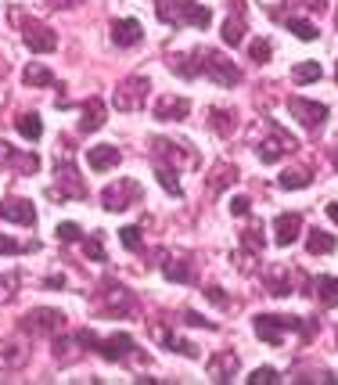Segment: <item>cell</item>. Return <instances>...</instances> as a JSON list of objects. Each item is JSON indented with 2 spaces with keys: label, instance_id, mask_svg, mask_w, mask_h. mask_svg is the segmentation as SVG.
<instances>
[{
  "label": "cell",
  "instance_id": "43",
  "mask_svg": "<svg viewBox=\"0 0 338 385\" xmlns=\"http://www.w3.org/2000/svg\"><path fill=\"white\" fill-rule=\"evenodd\" d=\"M231 212L234 216H249V198H234L231 202Z\"/></svg>",
  "mask_w": 338,
  "mask_h": 385
},
{
  "label": "cell",
  "instance_id": "30",
  "mask_svg": "<svg viewBox=\"0 0 338 385\" xmlns=\"http://www.w3.org/2000/svg\"><path fill=\"white\" fill-rule=\"evenodd\" d=\"M36 249H40L36 242L22 245V242H15V238H8V234H0V256H22V252H36Z\"/></svg>",
  "mask_w": 338,
  "mask_h": 385
},
{
  "label": "cell",
  "instance_id": "9",
  "mask_svg": "<svg viewBox=\"0 0 338 385\" xmlns=\"http://www.w3.org/2000/svg\"><path fill=\"white\" fill-rule=\"evenodd\" d=\"M62 313L58 310H50V306H36V310H29L26 317H22V332L26 335H50V332H58L62 327Z\"/></svg>",
  "mask_w": 338,
  "mask_h": 385
},
{
  "label": "cell",
  "instance_id": "29",
  "mask_svg": "<svg viewBox=\"0 0 338 385\" xmlns=\"http://www.w3.org/2000/svg\"><path fill=\"white\" fill-rule=\"evenodd\" d=\"M270 54H273V47H270V40H263V36H256V40L249 43V58H252L256 65H266V62H270Z\"/></svg>",
  "mask_w": 338,
  "mask_h": 385
},
{
  "label": "cell",
  "instance_id": "14",
  "mask_svg": "<svg viewBox=\"0 0 338 385\" xmlns=\"http://www.w3.org/2000/svg\"><path fill=\"white\" fill-rule=\"evenodd\" d=\"M141 40H144L141 18H116L111 22V43L116 47H137Z\"/></svg>",
  "mask_w": 338,
  "mask_h": 385
},
{
  "label": "cell",
  "instance_id": "47",
  "mask_svg": "<svg viewBox=\"0 0 338 385\" xmlns=\"http://www.w3.org/2000/svg\"><path fill=\"white\" fill-rule=\"evenodd\" d=\"M327 216H331L334 224H338V202H327Z\"/></svg>",
  "mask_w": 338,
  "mask_h": 385
},
{
  "label": "cell",
  "instance_id": "6",
  "mask_svg": "<svg viewBox=\"0 0 338 385\" xmlns=\"http://www.w3.org/2000/svg\"><path fill=\"white\" fill-rule=\"evenodd\" d=\"M148 76H130L119 83V90L111 94V108H119V112H141V104L148 97Z\"/></svg>",
  "mask_w": 338,
  "mask_h": 385
},
{
  "label": "cell",
  "instance_id": "38",
  "mask_svg": "<svg viewBox=\"0 0 338 385\" xmlns=\"http://www.w3.org/2000/svg\"><path fill=\"white\" fill-rule=\"evenodd\" d=\"M241 242H245V249H252V252H259V249H263V227H259V219H256V227H249V231H245V238H241Z\"/></svg>",
  "mask_w": 338,
  "mask_h": 385
},
{
  "label": "cell",
  "instance_id": "22",
  "mask_svg": "<svg viewBox=\"0 0 338 385\" xmlns=\"http://www.w3.org/2000/svg\"><path fill=\"white\" fill-rule=\"evenodd\" d=\"M338 249V242H334V234H327V231H310V238H306V252L310 256H331Z\"/></svg>",
  "mask_w": 338,
  "mask_h": 385
},
{
  "label": "cell",
  "instance_id": "44",
  "mask_svg": "<svg viewBox=\"0 0 338 385\" xmlns=\"http://www.w3.org/2000/svg\"><path fill=\"white\" fill-rule=\"evenodd\" d=\"M205 295H209V303H216V306H227V299L219 295V288L212 285V288H205Z\"/></svg>",
  "mask_w": 338,
  "mask_h": 385
},
{
  "label": "cell",
  "instance_id": "24",
  "mask_svg": "<svg viewBox=\"0 0 338 385\" xmlns=\"http://www.w3.org/2000/svg\"><path fill=\"white\" fill-rule=\"evenodd\" d=\"M155 177H158V184L173 195V198H180L184 195V188H180V180H177V166H165V162H155Z\"/></svg>",
  "mask_w": 338,
  "mask_h": 385
},
{
  "label": "cell",
  "instance_id": "46",
  "mask_svg": "<svg viewBox=\"0 0 338 385\" xmlns=\"http://www.w3.org/2000/svg\"><path fill=\"white\" fill-rule=\"evenodd\" d=\"M72 4H80V0H50V8H72Z\"/></svg>",
  "mask_w": 338,
  "mask_h": 385
},
{
  "label": "cell",
  "instance_id": "48",
  "mask_svg": "<svg viewBox=\"0 0 338 385\" xmlns=\"http://www.w3.org/2000/svg\"><path fill=\"white\" fill-rule=\"evenodd\" d=\"M334 166H338V144H334Z\"/></svg>",
  "mask_w": 338,
  "mask_h": 385
},
{
  "label": "cell",
  "instance_id": "19",
  "mask_svg": "<svg viewBox=\"0 0 338 385\" xmlns=\"http://www.w3.org/2000/svg\"><path fill=\"white\" fill-rule=\"evenodd\" d=\"M245 29H249V26H245V8L234 4V11H231L227 22H223V33H219V36H223V43H227V47H238V43L245 40Z\"/></svg>",
  "mask_w": 338,
  "mask_h": 385
},
{
  "label": "cell",
  "instance_id": "2",
  "mask_svg": "<svg viewBox=\"0 0 338 385\" xmlns=\"http://www.w3.org/2000/svg\"><path fill=\"white\" fill-rule=\"evenodd\" d=\"M158 18L169 29H184V26L205 29L212 22V11L205 4H195V0H158Z\"/></svg>",
  "mask_w": 338,
  "mask_h": 385
},
{
  "label": "cell",
  "instance_id": "5",
  "mask_svg": "<svg viewBox=\"0 0 338 385\" xmlns=\"http://www.w3.org/2000/svg\"><path fill=\"white\" fill-rule=\"evenodd\" d=\"M101 202H104L108 212H123V209H130V205H141V202H144V191H141V184H137L133 177H119V180H111V184L101 191Z\"/></svg>",
  "mask_w": 338,
  "mask_h": 385
},
{
  "label": "cell",
  "instance_id": "31",
  "mask_svg": "<svg viewBox=\"0 0 338 385\" xmlns=\"http://www.w3.org/2000/svg\"><path fill=\"white\" fill-rule=\"evenodd\" d=\"M285 26H288V29H292V33H295L299 40H306V43L320 36V33H317V26H313V22H306V18H288Z\"/></svg>",
  "mask_w": 338,
  "mask_h": 385
},
{
  "label": "cell",
  "instance_id": "28",
  "mask_svg": "<svg viewBox=\"0 0 338 385\" xmlns=\"http://www.w3.org/2000/svg\"><path fill=\"white\" fill-rule=\"evenodd\" d=\"M277 184L285 188V191H299V188H310V184H313V177H310L306 170H292V173H280V177H277Z\"/></svg>",
  "mask_w": 338,
  "mask_h": 385
},
{
  "label": "cell",
  "instance_id": "41",
  "mask_svg": "<svg viewBox=\"0 0 338 385\" xmlns=\"http://www.w3.org/2000/svg\"><path fill=\"white\" fill-rule=\"evenodd\" d=\"M184 324H191V327H216L212 320H205V317L195 313V310H184Z\"/></svg>",
  "mask_w": 338,
  "mask_h": 385
},
{
  "label": "cell",
  "instance_id": "37",
  "mask_svg": "<svg viewBox=\"0 0 338 385\" xmlns=\"http://www.w3.org/2000/svg\"><path fill=\"white\" fill-rule=\"evenodd\" d=\"M270 295H277V299L292 295V281H288V273H285V278H280V273H277V278H270Z\"/></svg>",
  "mask_w": 338,
  "mask_h": 385
},
{
  "label": "cell",
  "instance_id": "18",
  "mask_svg": "<svg viewBox=\"0 0 338 385\" xmlns=\"http://www.w3.org/2000/svg\"><path fill=\"white\" fill-rule=\"evenodd\" d=\"M104 119H108L104 101H101V97H90L87 108H83V119H80V134H97V130L104 126Z\"/></svg>",
  "mask_w": 338,
  "mask_h": 385
},
{
  "label": "cell",
  "instance_id": "4",
  "mask_svg": "<svg viewBox=\"0 0 338 385\" xmlns=\"http://www.w3.org/2000/svg\"><path fill=\"white\" fill-rule=\"evenodd\" d=\"M76 342L80 346H94L104 360H111V364H123L133 349H137V342H133V335H126V332H116L111 339H97L94 332H80L76 335Z\"/></svg>",
  "mask_w": 338,
  "mask_h": 385
},
{
  "label": "cell",
  "instance_id": "13",
  "mask_svg": "<svg viewBox=\"0 0 338 385\" xmlns=\"http://www.w3.org/2000/svg\"><path fill=\"white\" fill-rule=\"evenodd\" d=\"M299 231H302V216H299V212H280V216L273 219V242H277L280 249L295 245Z\"/></svg>",
  "mask_w": 338,
  "mask_h": 385
},
{
  "label": "cell",
  "instance_id": "39",
  "mask_svg": "<svg viewBox=\"0 0 338 385\" xmlns=\"http://www.w3.org/2000/svg\"><path fill=\"white\" fill-rule=\"evenodd\" d=\"M277 378H280V374H277V371H273V367H256V371H252V378H249V381H252V385H273V381H277Z\"/></svg>",
  "mask_w": 338,
  "mask_h": 385
},
{
  "label": "cell",
  "instance_id": "20",
  "mask_svg": "<svg viewBox=\"0 0 338 385\" xmlns=\"http://www.w3.org/2000/svg\"><path fill=\"white\" fill-rule=\"evenodd\" d=\"M238 367H241V364H238L234 353H216V357L209 360V378H212V381H227L231 374H238Z\"/></svg>",
  "mask_w": 338,
  "mask_h": 385
},
{
  "label": "cell",
  "instance_id": "40",
  "mask_svg": "<svg viewBox=\"0 0 338 385\" xmlns=\"http://www.w3.org/2000/svg\"><path fill=\"white\" fill-rule=\"evenodd\" d=\"M58 238H62V242H80L83 231H80L76 224H62V227H58Z\"/></svg>",
  "mask_w": 338,
  "mask_h": 385
},
{
  "label": "cell",
  "instance_id": "10",
  "mask_svg": "<svg viewBox=\"0 0 338 385\" xmlns=\"http://www.w3.org/2000/svg\"><path fill=\"white\" fill-rule=\"evenodd\" d=\"M288 112L306 126V130H320L327 119V104L320 101H306V97H288Z\"/></svg>",
  "mask_w": 338,
  "mask_h": 385
},
{
  "label": "cell",
  "instance_id": "7",
  "mask_svg": "<svg viewBox=\"0 0 338 385\" xmlns=\"http://www.w3.org/2000/svg\"><path fill=\"white\" fill-rule=\"evenodd\" d=\"M18 22H22V40L33 54H47V50L58 47V33L47 22H40V18H18Z\"/></svg>",
  "mask_w": 338,
  "mask_h": 385
},
{
  "label": "cell",
  "instance_id": "1",
  "mask_svg": "<svg viewBox=\"0 0 338 385\" xmlns=\"http://www.w3.org/2000/svg\"><path fill=\"white\" fill-rule=\"evenodd\" d=\"M256 327V339H263L266 346H280L288 332H299L302 339L317 335V320H302V317H277V313H259L252 320Z\"/></svg>",
  "mask_w": 338,
  "mask_h": 385
},
{
  "label": "cell",
  "instance_id": "42",
  "mask_svg": "<svg viewBox=\"0 0 338 385\" xmlns=\"http://www.w3.org/2000/svg\"><path fill=\"white\" fill-rule=\"evenodd\" d=\"M11 162H15V148L0 141V170H4V166H11Z\"/></svg>",
  "mask_w": 338,
  "mask_h": 385
},
{
  "label": "cell",
  "instance_id": "15",
  "mask_svg": "<svg viewBox=\"0 0 338 385\" xmlns=\"http://www.w3.org/2000/svg\"><path fill=\"white\" fill-rule=\"evenodd\" d=\"M119 162H123V151L111 148V144H94V148H87V166H90L94 173H104V170H111V166H119Z\"/></svg>",
  "mask_w": 338,
  "mask_h": 385
},
{
  "label": "cell",
  "instance_id": "49",
  "mask_svg": "<svg viewBox=\"0 0 338 385\" xmlns=\"http://www.w3.org/2000/svg\"><path fill=\"white\" fill-rule=\"evenodd\" d=\"M334 80H338V65H334Z\"/></svg>",
  "mask_w": 338,
  "mask_h": 385
},
{
  "label": "cell",
  "instance_id": "23",
  "mask_svg": "<svg viewBox=\"0 0 338 385\" xmlns=\"http://www.w3.org/2000/svg\"><path fill=\"white\" fill-rule=\"evenodd\" d=\"M108 310L111 313H130L133 310V292H126L123 285H108Z\"/></svg>",
  "mask_w": 338,
  "mask_h": 385
},
{
  "label": "cell",
  "instance_id": "8",
  "mask_svg": "<svg viewBox=\"0 0 338 385\" xmlns=\"http://www.w3.org/2000/svg\"><path fill=\"white\" fill-rule=\"evenodd\" d=\"M58 184L50 188V198L54 202H65V198H87V184L80 180V173H76V166L72 162H58Z\"/></svg>",
  "mask_w": 338,
  "mask_h": 385
},
{
  "label": "cell",
  "instance_id": "33",
  "mask_svg": "<svg viewBox=\"0 0 338 385\" xmlns=\"http://www.w3.org/2000/svg\"><path fill=\"white\" fill-rule=\"evenodd\" d=\"M83 256H87V259H94V263H104V245H101V234H90V238L83 242Z\"/></svg>",
  "mask_w": 338,
  "mask_h": 385
},
{
  "label": "cell",
  "instance_id": "27",
  "mask_svg": "<svg viewBox=\"0 0 338 385\" xmlns=\"http://www.w3.org/2000/svg\"><path fill=\"white\" fill-rule=\"evenodd\" d=\"M162 273H165L169 281H180V285H191V281H195V270H191L187 263H180V259H165Z\"/></svg>",
  "mask_w": 338,
  "mask_h": 385
},
{
  "label": "cell",
  "instance_id": "35",
  "mask_svg": "<svg viewBox=\"0 0 338 385\" xmlns=\"http://www.w3.org/2000/svg\"><path fill=\"white\" fill-rule=\"evenodd\" d=\"M15 292H18V273H4L0 278V303H11Z\"/></svg>",
  "mask_w": 338,
  "mask_h": 385
},
{
  "label": "cell",
  "instance_id": "17",
  "mask_svg": "<svg viewBox=\"0 0 338 385\" xmlns=\"http://www.w3.org/2000/svg\"><path fill=\"white\" fill-rule=\"evenodd\" d=\"M306 295H317L324 310L338 306V278H331V273H320V278L310 281V292Z\"/></svg>",
  "mask_w": 338,
  "mask_h": 385
},
{
  "label": "cell",
  "instance_id": "25",
  "mask_svg": "<svg viewBox=\"0 0 338 385\" xmlns=\"http://www.w3.org/2000/svg\"><path fill=\"white\" fill-rule=\"evenodd\" d=\"M15 130H18L26 141H40V137H43V123H40L36 112H22V116L15 119Z\"/></svg>",
  "mask_w": 338,
  "mask_h": 385
},
{
  "label": "cell",
  "instance_id": "36",
  "mask_svg": "<svg viewBox=\"0 0 338 385\" xmlns=\"http://www.w3.org/2000/svg\"><path fill=\"white\" fill-rule=\"evenodd\" d=\"M119 242H123V249L137 252V249H141V227H123V231H119Z\"/></svg>",
  "mask_w": 338,
  "mask_h": 385
},
{
  "label": "cell",
  "instance_id": "12",
  "mask_svg": "<svg viewBox=\"0 0 338 385\" xmlns=\"http://www.w3.org/2000/svg\"><path fill=\"white\" fill-rule=\"evenodd\" d=\"M0 216L11 219V224H22V227H36V209L29 198H4L0 202Z\"/></svg>",
  "mask_w": 338,
  "mask_h": 385
},
{
  "label": "cell",
  "instance_id": "26",
  "mask_svg": "<svg viewBox=\"0 0 338 385\" xmlns=\"http://www.w3.org/2000/svg\"><path fill=\"white\" fill-rule=\"evenodd\" d=\"M22 80H26V87H50L54 83V72L47 65H40V62H29L26 72H22Z\"/></svg>",
  "mask_w": 338,
  "mask_h": 385
},
{
  "label": "cell",
  "instance_id": "34",
  "mask_svg": "<svg viewBox=\"0 0 338 385\" xmlns=\"http://www.w3.org/2000/svg\"><path fill=\"white\" fill-rule=\"evenodd\" d=\"M162 342H165V346H173V349H177V353H184V357H191V360L198 357V346H191V342H184V339H177L173 332H169V335L162 332Z\"/></svg>",
  "mask_w": 338,
  "mask_h": 385
},
{
  "label": "cell",
  "instance_id": "16",
  "mask_svg": "<svg viewBox=\"0 0 338 385\" xmlns=\"http://www.w3.org/2000/svg\"><path fill=\"white\" fill-rule=\"evenodd\" d=\"M187 112H191L187 97H162L155 104V119H162V123H180V119H187Z\"/></svg>",
  "mask_w": 338,
  "mask_h": 385
},
{
  "label": "cell",
  "instance_id": "45",
  "mask_svg": "<svg viewBox=\"0 0 338 385\" xmlns=\"http://www.w3.org/2000/svg\"><path fill=\"white\" fill-rule=\"evenodd\" d=\"M43 285H47V288H65V278H62V273H50Z\"/></svg>",
  "mask_w": 338,
  "mask_h": 385
},
{
  "label": "cell",
  "instance_id": "21",
  "mask_svg": "<svg viewBox=\"0 0 338 385\" xmlns=\"http://www.w3.org/2000/svg\"><path fill=\"white\" fill-rule=\"evenodd\" d=\"M29 349L22 342H0V371H18L26 364Z\"/></svg>",
  "mask_w": 338,
  "mask_h": 385
},
{
  "label": "cell",
  "instance_id": "32",
  "mask_svg": "<svg viewBox=\"0 0 338 385\" xmlns=\"http://www.w3.org/2000/svg\"><path fill=\"white\" fill-rule=\"evenodd\" d=\"M292 76H295V83H317L320 80V65L317 62H299L292 69Z\"/></svg>",
  "mask_w": 338,
  "mask_h": 385
},
{
  "label": "cell",
  "instance_id": "50",
  "mask_svg": "<svg viewBox=\"0 0 338 385\" xmlns=\"http://www.w3.org/2000/svg\"><path fill=\"white\" fill-rule=\"evenodd\" d=\"M334 22H338V18H334Z\"/></svg>",
  "mask_w": 338,
  "mask_h": 385
},
{
  "label": "cell",
  "instance_id": "3",
  "mask_svg": "<svg viewBox=\"0 0 338 385\" xmlns=\"http://www.w3.org/2000/svg\"><path fill=\"white\" fill-rule=\"evenodd\" d=\"M191 58H195V76L202 72V76H209L216 87H238V83H241V69L231 65L223 54H216V50H209V47H198Z\"/></svg>",
  "mask_w": 338,
  "mask_h": 385
},
{
  "label": "cell",
  "instance_id": "11",
  "mask_svg": "<svg viewBox=\"0 0 338 385\" xmlns=\"http://www.w3.org/2000/svg\"><path fill=\"white\" fill-rule=\"evenodd\" d=\"M270 130H273V137H266V141L259 144V158L266 162V166H270V162H277L285 151H295V148H299V144H295V137H292V134H285L277 123H270Z\"/></svg>",
  "mask_w": 338,
  "mask_h": 385
}]
</instances>
